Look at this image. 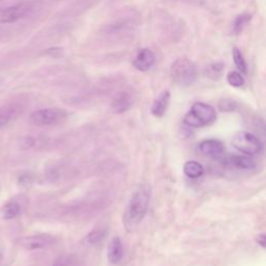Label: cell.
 <instances>
[{
	"label": "cell",
	"mask_w": 266,
	"mask_h": 266,
	"mask_svg": "<svg viewBox=\"0 0 266 266\" xmlns=\"http://www.w3.org/2000/svg\"><path fill=\"white\" fill-rule=\"evenodd\" d=\"M151 200V188L148 184H141L128 201L125 210V223L129 229L135 228L144 220L149 209Z\"/></svg>",
	"instance_id": "obj_1"
},
{
	"label": "cell",
	"mask_w": 266,
	"mask_h": 266,
	"mask_svg": "<svg viewBox=\"0 0 266 266\" xmlns=\"http://www.w3.org/2000/svg\"><path fill=\"white\" fill-rule=\"evenodd\" d=\"M183 121L192 128L208 126L217 121V111L209 104L197 102L190 107Z\"/></svg>",
	"instance_id": "obj_2"
},
{
	"label": "cell",
	"mask_w": 266,
	"mask_h": 266,
	"mask_svg": "<svg viewBox=\"0 0 266 266\" xmlns=\"http://www.w3.org/2000/svg\"><path fill=\"white\" fill-rule=\"evenodd\" d=\"M197 67L188 58H178L171 67V77L180 87H189L197 79Z\"/></svg>",
	"instance_id": "obj_3"
},
{
	"label": "cell",
	"mask_w": 266,
	"mask_h": 266,
	"mask_svg": "<svg viewBox=\"0 0 266 266\" xmlns=\"http://www.w3.org/2000/svg\"><path fill=\"white\" fill-rule=\"evenodd\" d=\"M232 145L235 149L248 156L258 154L262 149L260 139L252 133L245 131L237 132L232 137Z\"/></svg>",
	"instance_id": "obj_4"
},
{
	"label": "cell",
	"mask_w": 266,
	"mask_h": 266,
	"mask_svg": "<svg viewBox=\"0 0 266 266\" xmlns=\"http://www.w3.org/2000/svg\"><path fill=\"white\" fill-rule=\"evenodd\" d=\"M66 118V112L56 108H44L34 111L30 115V123L37 126H48L58 124Z\"/></svg>",
	"instance_id": "obj_5"
},
{
	"label": "cell",
	"mask_w": 266,
	"mask_h": 266,
	"mask_svg": "<svg viewBox=\"0 0 266 266\" xmlns=\"http://www.w3.org/2000/svg\"><path fill=\"white\" fill-rule=\"evenodd\" d=\"M33 9V4L29 2L18 3L13 6H8L0 9V23H14L18 20L27 16Z\"/></svg>",
	"instance_id": "obj_6"
},
{
	"label": "cell",
	"mask_w": 266,
	"mask_h": 266,
	"mask_svg": "<svg viewBox=\"0 0 266 266\" xmlns=\"http://www.w3.org/2000/svg\"><path fill=\"white\" fill-rule=\"evenodd\" d=\"M55 242L54 237L50 235H33V236H25L19 239V245L21 248L29 251L41 250L51 247Z\"/></svg>",
	"instance_id": "obj_7"
},
{
	"label": "cell",
	"mask_w": 266,
	"mask_h": 266,
	"mask_svg": "<svg viewBox=\"0 0 266 266\" xmlns=\"http://www.w3.org/2000/svg\"><path fill=\"white\" fill-rule=\"evenodd\" d=\"M156 63V55L149 48L140 49L136 56L133 59V67L140 72H146Z\"/></svg>",
	"instance_id": "obj_8"
},
{
	"label": "cell",
	"mask_w": 266,
	"mask_h": 266,
	"mask_svg": "<svg viewBox=\"0 0 266 266\" xmlns=\"http://www.w3.org/2000/svg\"><path fill=\"white\" fill-rule=\"evenodd\" d=\"M133 104V100L128 91L121 90L111 102V110L115 114H123L128 111Z\"/></svg>",
	"instance_id": "obj_9"
},
{
	"label": "cell",
	"mask_w": 266,
	"mask_h": 266,
	"mask_svg": "<svg viewBox=\"0 0 266 266\" xmlns=\"http://www.w3.org/2000/svg\"><path fill=\"white\" fill-rule=\"evenodd\" d=\"M198 150L205 156L217 157L223 152V145L218 139H205L200 142Z\"/></svg>",
	"instance_id": "obj_10"
},
{
	"label": "cell",
	"mask_w": 266,
	"mask_h": 266,
	"mask_svg": "<svg viewBox=\"0 0 266 266\" xmlns=\"http://www.w3.org/2000/svg\"><path fill=\"white\" fill-rule=\"evenodd\" d=\"M124 250H123V243L120 237L116 236L112 238L108 244L107 249V259L111 264H118L121 262Z\"/></svg>",
	"instance_id": "obj_11"
},
{
	"label": "cell",
	"mask_w": 266,
	"mask_h": 266,
	"mask_svg": "<svg viewBox=\"0 0 266 266\" xmlns=\"http://www.w3.org/2000/svg\"><path fill=\"white\" fill-rule=\"evenodd\" d=\"M170 99H171L170 91L163 90L162 93H160L159 96L155 99L154 103H153L152 105V108H151L152 114L157 118H161L165 116L170 104Z\"/></svg>",
	"instance_id": "obj_12"
},
{
	"label": "cell",
	"mask_w": 266,
	"mask_h": 266,
	"mask_svg": "<svg viewBox=\"0 0 266 266\" xmlns=\"http://www.w3.org/2000/svg\"><path fill=\"white\" fill-rule=\"evenodd\" d=\"M230 162L232 163V166L240 170L251 171L256 167L255 161L248 155H235L231 157Z\"/></svg>",
	"instance_id": "obj_13"
},
{
	"label": "cell",
	"mask_w": 266,
	"mask_h": 266,
	"mask_svg": "<svg viewBox=\"0 0 266 266\" xmlns=\"http://www.w3.org/2000/svg\"><path fill=\"white\" fill-rule=\"evenodd\" d=\"M183 171L188 178L197 179L203 175L204 168L197 161H187L183 167Z\"/></svg>",
	"instance_id": "obj_14"
},
{
	"label": "cell",
	"mask_w": 266,
	"mask_h": 266,
	"mask_svg": "<svg viewBox=\"0 0 266 266\" xmlns=\"http://www.w3.org/2000/svg\"><path fill=\"white\" fill-rule=\"evenodd\" d=\"M232 54H233L234 64H235V66L237 67L239 73L242 75H247L248 74V65H247V61H245L242 53H241V51L238 48L235 47V48H233Z\"/></svg>",
	"instance_id": "obj_15"
},
{
	"label": "cell",
	"mask_w": 266,
	"mask_h": 266,
	"mask_svg": "<svg viewBox=\"0 0 266 266\" xmlns=\"http://www.w3.org/2000/svg\"><path fill=\"white\" fill-rule=\"evenodd\" d=\"M20 212H21V208H20V205L18 203L15 202L7 203L2 208V218L4 220H13L19 216Z\"/></svg>",
	"instance_id": "obj_16"
},
{
	"label": "cell",
	"mask_w": 266,
	"mask_h": 266,
	"mask_svg": "<svg viewBox=\"0 0 266 266\" xmlns=\"http://www.w3.org/2000/svg\"><path fill=\"white\" fill-rule=\"evenodd\" d=\"M251 19H252V16L250 14H241L237 16L233 22V33L235 35L240 34L243 30V28L249 24Z\"/></svg>",
	"instance_id": "obj_17"
},
{
	"label": "cell",
	"mask_w": 266,
	"mask_h": 266,
	"mask_svg": "<svg viewBox=\"0 0 266 266\" xmlns=\"http://www.w3.org/2000/svg\"><path fill=\"white\" fill-rule=\"evenodd\" d=\"M222 72H223V65L222 63L210 64L205 69L206 76L213 80H219L222 77Z\"/></svg>",
	"instance_id": "obj_18"
},
{
	"label": "cell",
	"mask_w": 266,
	"mask_h": 266,
	"mask_svg": "<svg viewBox=\"0 0 266 266\" xmlns=\"http://www.w3.org/2000/svg\"><path fill=\"white\" fill-rule=\"evenodd\" d=\"M227 81L231 87H234V88H240L244 85V78L242 74H240L239 72H236V71H232V72L228 73Z\"/></svg>",
	"instance_id": "obj_19"
},
{
	"label": "cell",
	"mask_w": 266,
	"mask_h": 266,
	"mask_svg": "<svg viewBox=\"0 0 266 266\" xmlns=\"http://www.w3.org/2000/svg\"><path fill=\"white\" fill-rule=\"evenodd\" d=\"M219 108L222 112H231L237 108L236 101H234L229 98L221 99L219 102Z\"/></svg>",
	"instance_id": "obj_20"
},
{
	"label": "cell",
	"mask_w": 266,
	"mask_h": 266,
	"mask_svg": "<svg viewBox=\"0 0 266 266\" xmlns=\"http://www.w3.org/2000/svg\"><path fill=\"white\" fill-rule=\"evenodd\" d=\"M104 235H105V231L96 230V231L91 232L88 235L85 239V242L88 244H95V243L99 242L102 238H103Z\"/></svg>",
	"instance_id": "obj_21"
},
{
	"label": "cell",
	"mask_w": 266,
	"mask_h": 266,
	"mask_svg": "<svg viewBox=\"0 0 266 266\" xmlns=\"http://www.w3.org/2000/svg\"><path fill=\"white\" fill-rule=\"evenodd\" d=\"M12 115L11 112L7 111H0V127H3L7 123L11 121Z\"/></svg>",
	"instance_id": "obj_22"
},
{
	"label": "cell",
	"mask_w": 266,
	"mask_h": 266,
	"mask_svg": "<svg viewBox=\"0 0 266 266\" xmlns=\"http://www.w3.org/2000/svg\"><path fill=\"white\" fill-rule=\"evenodd\" d=\"M256 241H257V243L260 245L261 248H265V244H266V235L264 233L262 234H259L257 237H256Z\"/></svg>",
	"instance_id": "obj_23"
}]
</instances>
